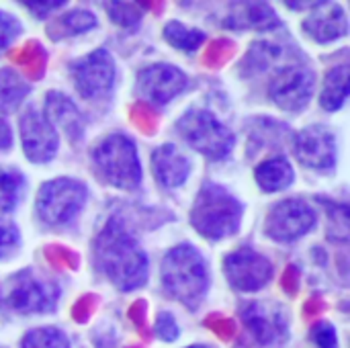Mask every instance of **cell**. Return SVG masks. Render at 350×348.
<instances>
[{"label": "cell", "mask_w": 350, "mask_h": 348, "mask_svg": "<svg viewBox=\"0 0 350 348\" xmlns=\"http://www.w3.org/2000/svg\"><path fill=\"white\" fill-rule=\"evenodd\" d=\"M12 146V131L4 119H0V150H8Z\"/></svg>", "instance_id": "33"}, {"label": "cell", "mask_w": 350, "mask_h": 348, "mask_svg": "<svg viewBox=\"0 0 350 348\" xmlns=\"http://www.w3.org/2000/svg\"><path fill=\"white\" fill-rule=\"evenodd\" d=\"M293 152L304 166L326 170L336 162V139L322 125H312L295 135Z\"/></svg>", "instance_id": "15"}, {"label": "cell", "mask_w": 350, "mask_h": 348, "mask_svg": "<svg viewBox=\"0 0 350 348\" xmlns=\"http://www.w3.org/2000/svg\"><path fill=\"white\" fill-rule=\"evenodd\" d=\"M162 285L170 297L197 310L209 289V271L201 252L191 244L172 248L162 260Z\"/></svg>", "instance_id": "2"}, {"label": "cell", "mask_w": 350, "mask_h": 348, "mask_svg": "<svg viewBox=\"0 0 350 348\" xmlns=\"http://www.w3.org/2000/svg\"><path fill=\"white\" fill-rule=\"evenodd\" d=\"M242 322L250 336L262 347H273L287 340V316L279 304H246L242 310Z\"/></svg>", "instance_id": "13"}, {"label": "cell", "mask_w": 350, "mask_h": 348, "mask_svg": "<svg viewBox=\"0 0 350 348\" xmlns=\"http://www.w3.org/2000/svg\"><path fill=\"white\" fill-rule=\"evenodd\" d=\"M96 25V16L88 10L76 8L70 10L68 14H64L59 21H55L49 29V37L51 39H59V37H70V35H78L84 31H90Z\"/></svg>", "instance_id": "23"}, {"label": "cell", "mask_w": 350, "mask_h": 348, "mask_svg": "<svg viewBox=\"0 0 350 348\" xmlns=\"http://www.w3.org/2000/svg\"><path fill=\"white\" fill-rule=\"evenodd\" d=\"M176 129L180 137L199 154L209 160H224L236 144V137L230 127H226L211 111L207 109H191L187 111Z\"/></svg>", "instance_id": "5"}, {"label": "cell", "mask_w": 350, "mask_h": 348, "mask_svg": "<svg viewBox=\"0 0 350 348\" xmlns=\"http://www.w3.org/2000/svg\"><path fill=\"white\" fill-rule=\"evenodd\" d=\"M246 10L232 12L224 23L230 29H275L273 25H279V18L275 10L267 4H242Z\"/></svg>", "instance_id": "20"}, {"label": "cell", "mask_w": 350, "mask_h": 348, "mask_svg": "<svg viewBox=\"0 0 350 348\" xmlns=\"http://www.w3.org/2000/svg\"><path fill=\"white\" fill-rule=\"evenodd\" d=\"M29 82L12 68L0 70V111L12 113L21 107L25 96L29 94Z\"/></svg>", "instance_id": "21"}, {"label": "cell", "mask_w": 350, "mask_h": 348, "mask_svg": "<svg viewBox=\"0 0 350 348\" xmlns=\"http://www.w3.org/2000/svg\"><path fill=\"white\" fill-rule=\"evenodd\" d=\"M70 74L76 90L84 98H98L113 90L115 84V59L107 49H94L86 57L70 66Z\"/></svg>", "instance_id": "8"}, {"label": "cell", "mask_w": 350, "mask_h": 348, "mask_svg": "<svg viewBox=\"0 0 350 348\" xmlns=\"http://www.w3.org/2000/svg\"><path fill=\"white\" fill-rule=\"evenodd\" d=\"M156 334L162 340H166V343H172V340L178 338V326H176V322H174V318L170 314L162 312L158 316V320H156Z\"/></svg>", "instance_id": "31"}, {"label": "cell", "mask_w": 350, "mask_h": 348, "mask_svg": "<svg viewBox=\"0 0 350 348\" xmlns=\"http://www.w3.org/2000/svg\"><path fill=\"white\" fill-rule=\"evenodd\" d=\"M164 39L176 47V49H183V51H195L203 45L205 41V33L199 31V29H193V27H187L178 21H170L166 23L164 27Z\"/></svg>", "instance_id": "25"}, {"label": "cell", "mask_w": 350, "mask_h": 348, "mask_svg": "<svg viewBox=\"0 0 350 348\" xmlns=\"http://www.w3.org/2000/svg\"><path fill=\"white\" fill-rule=\"evenodd\" d=\"M21 31H23V27H21L18 18L0 10V49H6L21 35Z\"/></svg>", "instance_id": "29"}, {"label": "cell", "mask_w": 350, "mask_h": 348, "mask_svg": "<svg viewBox=\"0 0 350 348\" xmlns=\"http://www.w3.org/2000/svg\"><path fill=\"white\" fill-rule=\"evenodd\" d=\"M21 142L25 156L35 164L49 162L57 152L55 127L45 119L43 113L33 107L21 115Z\"/></svg>", "instance_id": "14"}, {"label": "cell", "mask_w": 350, "mask_h": 348, "mask_svg": "<svg viewBox=\"0 0 350 348\" xmlns=\"http://www.w3.org/2000/svg\"><path fill=\"white\" fill-rule=\"evenodd\" d=\"M347 96H349V66L342 64L326 74L320 103L326 111H338L342 109Z\"/></svg>", "instance_id": "22"}, {"label": "cell", "mask_w": 350, "mask_h": 348, "mask_svg": "<svg viewBox=\"0 0 350 348\" xmlns=\"http://www.w3.org/2000/svg\"><path fill=\"white\" fill-rule=\"evenodd\" d=\"M304 31L320 43L340 39L349 33L347 12L338 4L320 2L316 10L304 21Z\"/></svg>", "instance_id": "16"}, {"label": "cell", "mask_w": 350, "mask_h": 348, "mask_svg": "<svg viewBox=\"0 0 350 348\" xmlns=\"http://www.w3.org/2000/svg\"><path fill=\"white\" fill-rule=\"evenodd\" d=\"M25 195V178L14 168L0 166V211H12Z\"/></svg>", "instance_id": "24"}, {"label": "cell", "mask_w": 350, "mask_h": 348, "mask_svg": "<svg viewBox=\"0 0 350 348\" xmlns=\"http://www.w3.org/2000/svg\"><path fill=\"white\" fill-rule=\"evenodd\" d=\"M189 348H209V347H189Z\"/></svg>", "instance_id": "34"}, {"label": "cell", "mask_w": 350, "mask_h": 348, "mask_svg": "<svg viewBox=\"0 0 350 348\" xmlns=\"http://www.w3.org/2000/svg\"><path fill=\"white\" fill-rule=\"evenodd\" d=\"M242 211V203L230 191L215 183H207L201 187L195 199L191 224L201 236L209 240H221L238 232Z\"/></svg>", "instance_id": "3"}, {"label": "cell", "mask_w": 350, "mask_h": 348, "mask_svg": "<svg viewBox=\"0 0 350 348\" xmlns=\"http://www.w3.org/2000/svg\"><path fill=\"white\" fill-rule=\"evenodd\" d=\"M59 299V287L51 279L27 269L8 281L6 306L18 314H47L53 312Z\"/></svg>", "instance_id": "7"}, {"label": "cell", "mask_w": 350, "mask_h": 348, "mask_svg": "<svg viewBox=\"0 0 350 348\" xmlns=\"http://www.w3.org/2000/svg\"><path fill=\"white\" fill-rule=\"evenodd\" d=\"M98 271L121 291H133L148 281V256L119 217H111L94 242Z\"/></svg>", "instance_id": "1"}, {"label": "cell", "mask_w": 350, "mask_h": 348, "mask_svg": "<svg viewBox=\"0 0 350 348\" xmlns=\"http://www.w3.org/2000/svg\"><path fill=\"white\" fill-rule=\"evenodd\" d=\"M94 166L98 174L113 187L133 191L142 183V166L137 158L135 144L121 133H113L105 137L94 154H92Z\"/></svg>", "instance_id": "4"}, {"label": "cell", "mask_w": 350, "mask_h": 348, "mask_svg": "<svg viewBox=\"0 0 350 348\" xmlns=\"http://www.w3.org/2000/svg\"><path fill=\"white\" fill-rule=\"evenodd\" d=\"M230 285L238 291H258L273 279V265L252 248H240L226 256L224 263Z\"/></svg>", "instance_id": "11"}, {"label": "cell", "mask_w": 350, "mask_h": 348, "mask_svg": "<svg viewBox=\"0 0 350 348\" xmlns=\"http://www.w3.org/2000/svg\"><path fill=\"white\" fill-rule=\"evenodd\" d=\"M316 226V211L304 199L279 201L267 215V236L275 242H295Z\"/></svg>", "instance_id": "9"}, {"label": "cell", "mask_w": 350, "mask_h": 348, "mask_svg": "<svg viewBox=\"0 0 350 348\" xmlns=\"http://www.w3.org/2000/svg\"><path fill=\"white\" fill-rule=\"evenodd\" d=\"M88 191L80 180L53 178L47 180L37 195V213L49 226H62L72 222L84 207Z\"/></svg>", "instance_id": "6"}, {"label": "cell", "mask_w": 350, "mask_h": 348, "mask_svg": "<svg viewBox=\"0 0 350 348\" xmlns=\"http://www.w3.org/2000/svg\"><path fill=\"white\" fill-rule=\"evenodd\" d=\"M45 119L55 127H62L70 139H80L84 131V119L76 105L62 92H49L45 101Z\"/></svg>", "instance_id": "18"}, {"label": "cell", "mask_w": 350, "mask_h": 348, "mask_svg": "<svg viewBox=\"0 0 350 348\" xmlns=\"http://www.w3.org/2000/svg\"><path fill=\"white\" fill-rule=\"evenodd\" d=\"M312 340L320 348H338V340H336V330L332 324L328 322H318L312 328Z\"/></svg>", "instance_id": "30"}, {"label": "cell", "mask_w": 350, "mask_h": 348, "mask_svg": "<svg viewBox=\"0 0 350 348\" xmlns=\"http://www.w3.org/2000/svg\"><path fill=\"white\" fill-rule=\"evenodd\" d=\"M152 170L162 187L176 189L187 183L191 162L174 144H164L152 154Z\"/></svg>", "instance_id": "17"}, {"label": "cell", "mask_w": 350, "mask_h": 348, "mask_svg": "<svg viewBox=\"0 0 350 348\" xmlns=\"http://www.w3.org/2000/svg\"><path fill=\"white\" fill-rule=\"evenodd\" d=\"M64 4H66L64 0H55V2H23V6L31 8L33 16H39V18L47 16L49 12H53L55 8H59Z\"/></svg>", "instance_id": "32"}, {"label": "cell", "mask_w": 350, "mask_h": 348, "mask_svg": "<svg viewBox=\"0 0 350 348\" xmlns=\"http://www.w3.org/2000/svg\"><path fill=\"white\" fill-rule=\"evenodd\" d=\"M187 74L170 64H154L144 68L135 80V92L152 105H166L187 88Z\"/></svg>", "instance_id": "12"}, {"label": "cell", "mask_w": 350, "mask_h": 348, "mask_svg": "<svg viewBox=\"0 0 350 348\" xmlns=\"http://www.w3.org/2000/svg\"><path fill=\"white\" fill-rule=\"evenodd\" d=\"M105 8L109 10V16L121 25V27H135L142 18V10L137 4H131V2H105Z\"/></svg>", "instance_id": "27"}, {"label": "cell", "mask_w": 350, "mask_h": 348, "mask_svg": "<svg viewBox=\"0 0 350 348\" xmlns=\"http://www.w3.org/2000/svg\"><path fill=\"white\" fill-rule=\"evenodd\" d=\"M18 248H21L18 228L12 222L0 217V260L12 256Z\"/></svg>", "instance_id": "28"}, {"label": "cell", "mask_w": 350, "mask_h": 348, "mask_svg": "<svg viewBox=\"0 0 350 348\" xmlns=\"http://www.w3.org/2000/svg\"><path fill=\"white\" fill-rule=\"evenodd\" d=\"M254 176H256V183L262 191L277 193V191L287 189L293 183L295 172H293V166L287 158L275 156V158H269L262 164H258L254 170Z\"/></svg>", "instance_id": "19"}, {"label": "cell", "mask_w": 350, "mask_h": 348, "mask_svg": "<svg viewBox=\"0 0 350 348\" xmlns=\"http://www.w3.org/2000/svg\"><path fill=\"white\" fill-rule=\"evenodd\" d=\"M21 348H70V340L57 328H37L23 338Z\"/></svg>", "instance_id": "26"}, {"label": "cell", "mask_w": 350, "mask_h": 348, "mask_svg": "<svg viewBox=\"0 0 350 348\" xmlns=\"http://www.w3.org/2000/svg\"><path fill=\"white\" fill-rule=\"evenodd\" d=\"M316 86V76L308 66H285L281 68L271 84H269V94L275 101L277 107L285 111H299L306 109L308 103L312 101Z\"/></svg>", "instance_id": "10"}]
</instances>
